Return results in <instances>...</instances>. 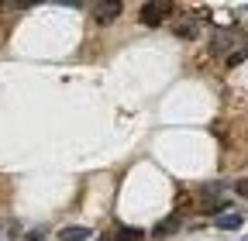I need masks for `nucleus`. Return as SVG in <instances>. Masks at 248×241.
I'll use <instances>...</instances> for the list:
<instances>
[{
	"label": "nucleus",
	"mask_w": 248,
	"mask_h": 241,
	"mask_svg": "<svg viewBox=\"0 0 248 241\" xmlns=\"http://www.w3.org/2000/svg\"><path fill=\"white\" fill-rule=\"evenodd\" d=\"M169 4H166V0H159V4H145L141 11H138V21L145 24V28H159L166 17H169Z\"/></svg>",
	"instance_id": "obj_1"
},
{
	"label": "nucleus",
	"mask_w": 248,
	"mask_h": 241,
	"mask_svg": "<svg viewBox=\"0 0 248 241\" xmlns=\"http://www.w3.org/2000/svg\"><path fill=\"white\" fill-rule=\"evenodd\" d=\"M238 42V31H217L214 38H210V52H217V55H231V45Z\"/></svg>",
	"instance_id": "obj_2"
},
{
	"label": "nucleus",
	"mask_w": 248,
	"mask_h": 241,
	"mask_svg": "<svg viewBox=\"0 0 248 241\" xmlns=\"http://www.w3.org/2000/svg\"><path fill=\"white\" fill-rule=\"evenodd\" d=\"M241 224H245V214H241V210H224V214L214 221L217 231H238Z\"/></svg>",
	"instance_id": "obj_3"
},
{
	"label": "nucleus",
	"mask_w": 248,
	"mask_h": 241,
	"mask_svg": "<svg viewBox=\"0 0 248 241\" xmlns=\"http://www.w3.org/2000/svg\"><path fill=\"white\" fill-rule=\"evenodd\" d=\"M121 0H107V4H100L97 11H93V17H97V24H110L114 17H121Z\"/></svg>",
	"instance_id": "obj_4"
},
{
	"label": "nucleus",
	"mask_w": 248,
	"mask_h": 241,
	"mask_svg": "<svg viewBox=\"0 0 248 241\" xmlns=\"http://www.w3.org/2000/svg\"><path fill=\"white\" fill-rule=\"evenodd\" d=\"M138 238H141L138 227H114V231H107L100 241H138Z\"/></svg>",
	"instance_id": "obj_5"
},
{
	"label": "nucleus",
	"mask_w": 248,
	"mask_h": 241,
	"mask_svg": "<svg viewBox=\"0 0 248 241\" xmlns=\"http://www.w3.org/2000/svg\"><path fill=\"white\" fill-rule=\"evenodd\" d=\"M59 238L62 241H83V238H90V227H62Z\"/></svg>",
	"instance_id": "obj_6"
},
{
	"label": "nucleus",
	"mask_w": 248,
	"mask_h": 241,
	"mask_svg": "<svg viewBox=\"0 0 248 241\" xmlns=\"http://www.w3.org/2000/svg\"><path fill=\"white\" fill-rule=\"evenodd\" d=\"M179 224H183V221H179V217H166V221H162V224H159V227H155V231H152V234H155V238H169V234H172V231H176V227H179Z\"/></svg>",
	"instance_id": "obj_7"
},
{
	"label": "nucleus",
	"mask_w": 248,
	"mask_h": 241,
	"mask_svg": "<svg viewBox=\"0 0 248 241\" xmlns=\"http://www.w3.org/2000/svg\"><path fill=\"white\" fill-rule=\"evenodd\" d=\"M176 35H179V38H197V24H193V21H179V24H176Z\"/></svg>",
	"instance_id": "obj_8"
},
{
	"label": "nucleus",
	"mask_w": 248,
	"mask_h": 241,
	"mask_svg": "<svg viewBox=\"0 0 248 241\" xmlns=\"http://www.w3.org/2000/svg\"><path fill=\"white\" fill-rule=\"evenodd\" d=\"M245 59H248V48H234V52L228 55V66H241Z\"/></svg>",
	"instance_id": "obj_9"
},
{
	"label": "nucleus",
	"mask_w": 248,
	"mask_h": 241,
	"mask_svg": "<svg viewBox=\"0 0 248 241\" xmlns=\"http://www.w3.org/2000/svg\"><path fill=\"white\" fill-rule=\"evenodd\" d=\"M234 193L248 200V179H238V183H234Z\"/></svg>",
	"instance_id": "obj_10"
},
{
	"label": "nucleus",
	"mask_w": 248,
	"mask_h": 241,
	"mask_svg": "<svg viewBox=\"0 0 248 241\" xmlns=\"http://www.w3.org/2000/svg\"><path fill=\"white\" fill-rule=\"evenodd\" d=\"M245 241H248V238H245Z\"/></svg>",
	"instance_id": "obj_11"
}]
</instances>
